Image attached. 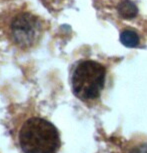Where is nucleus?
<instances>
[{
  "label": "nucleus",
  "instance_id": "3",
  "mask_svg": "<svg viewBox=\"0 0 147 153\" xmlns=\"http://www.w3.org/2000/svg\"><path fill=\"white\" fill-rule=\"evenodd\" d=\"M42 35L40 20L31 13H19L10 23L9 36L14 44L22 49L32 47Z\"/></svg>",
  "mask_w": 147,
  "mask_h": 153
},
{
  "label": "nucleus",
  "instance_id": "5",
  "mask_svg": "<svg viewBox=\"0 0 147 153\" xmlns=\"http://www.w3.org/2000/svg\"><path fill=\"white\" fill-rule=\"evenodd\" d=\"M120 41L126 47H136L139 44V37H138V34L134 31L125 30L121 33Z\"/></svg>",
  "mask_w": 147,
  "mask_h": 153
},
{
  "label": "nucleus",
  "instance_id": "1",
  "mask_svg": "<svg viewBox=\"0 0 147 153\" xmlns=\"http://www.w3.org/2000/svg\"><path fill=\"white\" fill-rule=\"evenodd\" d=\"M18 139L24 153H56L61 144L56 127L39 117L25 121L20 129Z\"/></svg>",
  "mask_w": 147,
  "mask_h": 153
},
{
  "label": "nucleus",
  "instance_id": "2",
  "mask_svg": "<svg viewBox=\"0 0 147 153\" xmlns=\"http://www.w3.org/2000/svg\"><path fill=\"white\" fill-rule=\"evenodd\" d=\"M106 70L102 64L92 60L81 61L71 78L73 93L82 101L97 99L105 84Z\"/></svg>",
  "mask_w": 147,
  "mask_h": 153
},
{
  "label": "nucleus",
  "instance_id": "4",
  "mask_svg": "<svg viewBox=\"0 0 147 153\" xmlns=\"http://www.w3.org/2000/svg\"><path fill=\"white\" fill-rule=\"evenodd\" d=\"M119 15L124 19L134 18L138 13V8L130 0H122L117 6Z\"/></svg>",
  "mask_w": 147,
  "mask_h": 153
},
{
  "label": "nucleus",
  "instance_id": "6",
  "mask_svg": "<svg viewBox=\"0 0 147 153\" xmlns=\"http://www.w3.org/2000/svg\"><path fill=\"white\" fill-rule=\"evenodd\" d=\"M124 153H147V143H139L129 147Z\"/></svg>",
  "mask_w": 147,
  "mask_h": 153
}]
</instances>
